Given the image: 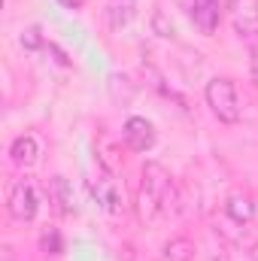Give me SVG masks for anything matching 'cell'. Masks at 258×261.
I'll list each match as a JSON object with an SVG mask.
<instances>
[{
  "label": "cell",
  "mask_w": 258,
  "mask_h": 261,
  "mask_svg": "<svg viewBox=\"0 0 258 261\" xmlns=\"http://www.w3.org/2000/svg\"><path fill=\"white\" fill-rule=\"evenodd\" d=\"M6 210H9V216H12L15 222H31V219L37 216V210H40V195H37L34 179L21 176V179L12 182L9 197H6Z\"/></svg>",
  "instance_id": "obj_3"
},
{
  "label": "cell",
  "mask_w": 258,
  "mask_h": 261,
  "mask_svg": "<svg viewBox=\"0 0 258 261\" xmlns=\"http://www.w3.org/2000/svg\"><path fill=\"white\" fill-rule=\"evenodd\" d=\"M228 15L237 34H258V0H231Z\"/></svg>",
  "instance_id": "obj_5"
},
{
  "label": "cell",
  "mask_w": 258,
  "mask_h": 261,
  "mask_svg": "<svg viewBox=\"0 0 258 261\" xmlns=\"http://www.w3.org/2000/svg\"><path fill=\"white\" fill-rule=\"evenodd\" d=\"M225 213H228V219H234V222H240V225H246V222H252L255 219V200L249 195H228L225 200Z\"/></svg>",
  "instance_id": "obj_11"
},
{
  "label": "cell",
  "mask_w": 258,
  "mask_h": 261,
  "mask_svg": "<svg viewBox=\"0 0 258 261\" xmlns=\"http://www.w3.org/2000/svg\"><path fill=\"white\" fill-rule=\"evenodd\" d=\"M249 258H252V261H258V243L252 246V249H249Z\"/></svg>",
  "instance_id": "obj_18"
},
{
  "label": "cell",
  "mask_w": 258,
  "mask_h": 261,
  "mask_svg": "<svg viewBox=\"0 0 258 261\" xmlns=\"http://www.w3.org/2000/svg\"><path fill=\"white\" fill-rule=\"evenodd\" d=\"M3 261H15V252H12V246H3Z\"/></svg>",
  "instance_id": "obj_17"
},
{
  "label": "cell",
  "mask_w": 258,
  "mask_h": 261,
  "mask_svg": "<svg viewBox=\"0 0 258 261\" xmlns=\"http://www.w3.org/2000/svg\"><path fill=\"white\" fill-rule=\"evenodd\" d=\"M104 15H107L110 31H122V28H128L131 21H134V15H137V0H107Z\"/></svg>",
  "instance_id": "obj_6"
},
{
  "label": "cell",
  "mask_w": 258,
  "mask_h": 261,
  "mask_svg": "<svg viewBox=\"0 0 258 261\" xmlns=\"http://www.w3.org/2000/svg\"><path fill=\"white\" fill-rule=\"evenodd\" d=\"M140 186L158 197V203H161L164 213H173V210H176V203H179L176 182H173V176L167 173L164 164H158V161H146V167H143V182H140Z\"/></svg>",
  "instance_id": "obj_2"
},
{
  "label": "cell",
  "mask_w": 258,
  "mask_h": 261,
  "mask_svg": "<svg viewBox=\"0 0 258 261\" xmlns=\"http://www.w3.org/2000/svg\"><path fill=\"white\" fill-rule=\"evenodd\" d=\"M152 31H155L158 37H164V40H173V37H176V28H173V21L164 15V9H155V12H152Z\"/></svg>",
  "instance_id": "obj_13"
},
{
  "label": "cell",
  "mask_w": 258,
  "mask_h": 261,
  "mask_svg": "<svg viewBox=\"0 0 258 261\" xmlns=\"http://www.w3.org/2000/svg\"><path fill=\"white\" fill-rule=\"evenodd\" d=\"M61 6H67V9H82L85 6V0H58Z\"/></svg>",
  "instance_id": "obj_16"
},
{
  "label": "cell",
  "mask_w": 258,
  "mask_h": 261,
  "mask_svg": "<svg viewBox=\"0 0 258 261\" xmlns=\"http://www.w3.org/2000/svg\"><path fill=\"white\" fill-rule=\"evenodd\" d=\"M9 155H12V161H15L18 167H31V164H37L40 143H37L31 134H21V137H15V140H12V146H9Z\"/></svg>",
  "instance_id": "obj_10"
},
{
  "label": "cell",
  "mask_w": 258,
  "mask_h": 261,
  "mask_svg": "<svg viewBox=\"0 0 258 261\" xmlns=\"http://www.w3.org/2000/svg\"><path fill=\"white\" fill-rule=\"evenodd\" d=\"M122 137H125L131 152H149L155 146V140H158L152 122L143 119V116H131L128 122H125V128H122Z\"/></svg>",
  "instance_id": "obj_4"
},
{
  "label": "cell",
  "mask_w": 258,
  "mask_h": 261,
  "mask_svg": "<svg viewBox=\"0 0 258 261\" xmlns=\"http://www.w3.org/2000/svg\"><path fill=\"white\" fill-rule=\"evenodd\" d=\"M203 97H207V107L213 110V116L219 122H225V125L240 122V97H237V88L231 79H225V76L210 79L203 88Z\"/></svg>",
  "instance_id": "obj_1"
},
{
  "label": "cell",
  "mask_w": 258,
  "mask_h": 261,
  "mask_svg": "<svg viewBox=\"0 0 258 261\" xmlns=\"http://www.w3.org/2000/svg\"><path fill=\"white\" fill-rule=\"evenodd\" d=\"M88 186H91V195H94V200H97V203H100L107 213H119V210H122L119 189H116V182H113V179L100 176V179H91Z\"/></svg>",
  "instance_id": "obj_9"
},
{
  "label": "cell",
  "mask_w": 258,
  "mask_h": 261,
  "mask_svg": "<svg viewBox=\"0 0 258 261\" xmlns=\"http://www.w3.org/2000/svg\"><path fill=\"white\" fill-rule=\"evenodd\" d=\"M43 249L52 252V255H58V252H61V237H58L55 231H46V234H43Z\"/></svg>",
  "instance_id": "obj_15"
},
{
  "label": "cell",
  "mask_w": 258,
  "mask_h": 261,
  "mask_svg": "<svg viewBox=\"0 0 258 261\" xmlns=\"http://www.w3.org/2000/svg\"><path fill=\"white\" fill-rule=\"evenodd\" d=\"M192 18L200 28V34H213L219 28V0H194L192 3Z\"/></svg>",
  "instance_id": "obj_7"
},
{
  "label": "cell",
  "mask_w": 258,
  "mask_h": 261,
  "mask_svg": "<svg viewBox=\"0 0 258 261\" xmlns=\"http://www.w3.org/2000/svg\"><path fill=\"white\" fill-rule=\"evenodd\" d=\"M21 46H24L28 52H37V49H43V46H46V40H43V34H40V28H37V24H31V28H24V31H21Z\"/></svg>",
  "instance_id": "obj_14"
},
{
  "label": "cell",
  "mask_w": 258,
  "mask_h": 261,
  "mask_svg": "<svg viewBox=\"0 0 258 261\" xmlns=\"http://www.w3.org/2000/svg\"><path fill=\"white\" fill-rule=\"evenodd\" d=\"M49 200L58 206V213L73 216L76 213V197H73V186L67 182L64 176H52L49 179Z\"/></svg>",
  "instance_id": "obj_8"
},
{
  "label": "cell",
  "mask_w": 258,
  "mask_h": 261,
  "mask_svg": "<svg viewBox=\"0 0 258 261\" xmlns=\"http://www.w3.org/2000/svg\"><path fill=\"white\" fill-rule=\"evenodd\" d=\"M192 258H194V243L189 237H173L161 249V261H192Z\"/></svg>",
  "instance_id": "obj_12"
}]
</instances>
